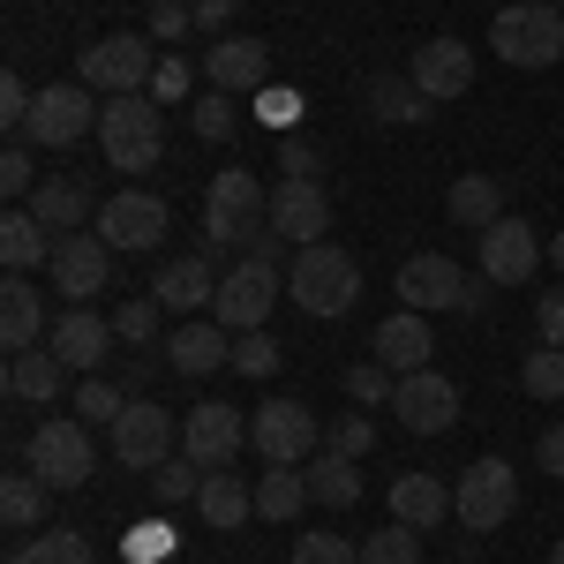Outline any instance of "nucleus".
Segmentation results:
<instances>
[{
    "label": "nucleus",
    "mask_w": 564,
    "mask_h": 564,
    "mask_svg": "<svg viewBox=\"0 0 564 564\" xmlns=\"http://www.w3.org/2000/svg\"><path fill=\"white\" fill-rule=\"evenodd\" d=\"M98 143H106V166L113 174H151L159 159H166V113H159V98H106L98 106Z\"/></svg>",
    "instance_id": "obj_1"
},
{
    "label": "nucleus",
    "mask_w": 564,
    "mask_h": 564,
    "mask_svg": "<svg viewBox=\"0 0 564 564\" xmlns=\"http://www.w3.org/2000/svg\"><path fill=\"white\" fill-rule=\"evenodd\" d=\"M489 45H497L505 68H557L564 61V8H550V0H512V8H497Z\"/></svg>",
    "instance_id": "obj_2"
},
{
    "label": "nucleus",
    "mask_w": 564,
    "mask_h": 564,
    "mask_svg": "<svg viewBox=\"0 0 564 564\" xmlns=\"http://www.w3.org/2000/svg\"><path fill=\"white\" fill-rule=\"evenodd\" d=\"M23 467L45 481V489H84L90 467H98V444H90L84 414H45L31 444H23Z\"/></svg>",
    "instance_id": "obj_3"
},
{
    "label": "nucleus",
    "mask_w": 564,
    "mask_h": 564,
    "mask_svg": "<svg viewBox=\"0 0 564 564\" xmlns=\"http://www.w3.org/2000/svg\"><path fill=\"white\" fill-rule=\"evenodd\" d=\"M286 294H294L308 316H347V308L361 302V263H354L339 241H316V249H302V257H294Z\"/></svg>",
    "instance_id": "obj_4"
},
{
    "label": "nucleus",
    "mask_w": 564,
    "mask_h": 564,
    "mask_svg": "<svg viewBox=\"0 0 564 564\" xmlns=\"http://www.w3.org/2000/svg\"><path fill=\"white\" fill-rule=\"evenodd\" d=\"M249 444H257L263 467H308L324 452V422L302 399H263L257 414H249Z\"/></svg>",
    "instance_id": "obj_5"
},
{
    "label": "nucleus",
    "mask_w": 564,
    "mask_h": 564,
    "mask_svg": "<svg viewBox=\"0 0 564 564\" xmlns=\"http://www.w3.org/2000/svg\"><path fill=\"white\" fill-rule=\"evenodd\" d=\"M263 212H271V188H263L249 166H226V174H212V188H204V241H212V249H234V241H249L263 226Z\"/></svg>",
    "instance_id": "obj_6"
},
{
    "label": "nucleus",
    "mask_w": 564,
    "mask_h": 564,
    "mask_svg": "<svg viewBox=\"0 0 564 564\" xmlns=\"http://www.w3.org/2000/svg\"><path fill=\"white\" fill-rule=\"evenodd\" d=\"M452 512H459V527L467 534H497V527L520 512V475H512V459H475L467 475L452 481Z\"/></svg>",
    "instance_id": "obj_7"
},
{
    "label": "nucleus",
    "mask_w": 564,
    "mask_h": 564,
    "mask_svg": "<svg viewBox=\"0 0 564 564\" xmlns=\"http://www.w3.org/2000/svg\"><path fill=\"white\" fill-rule=\"evenodd\" d=\"M151 68H159L151 39H135V31H113V39L84 45V61H76V84H90L98 98H129V90H151Z\"/></svg>",
    "instance_id": "obj_8"
},
{
    "label": "nucleus",
    "mask_w": 564,
    "mask_h": 564,
    "mask_svg": "<svg viewBox=\"0 0 564 564\" xmlns=\"http://www.w3.org/2000/svg\"><path fill=\"white\" fill-rule=\"evenodd\" d=\"M279 294H286V271H279V263H263V257H241L226 279H218L212 316L226 324V332H263V316H271Z\"/></svg>",
    "instance_id": "obj_9"
},
{
    "label": "nucleus",
    "mask_w": 564,
    "mask_h": 564,
    "mask_svg": "<svg viewBox=\"0 0 564 564\" xmlns=\"http://www.w3.org/2000/svg\"><path fill=\"white\" fill-rule=\"evenodd\" d=\"M106 436H113V459H121V467H143V475H159V467L181 452V422L159 406V399H129V414H121Z\"/></svg>",
    "instance_id": "obj_10"
},
{
    "label": "nucleus",
    "mask_w": 564,
    "mask_h": 564,
    "mask_svg": "<svg viewBox=\"0 0 564 564\" xmlns=\"http://www.w3.org/2000/svg\"><path fill=\"white\" fill-rule=\"evenodd\" d=\"M23 135H31L39 151H68V143L98 135V90H90V84H45Z\"/></svg>",
    "instance_id": "obj_11"
},
{
    "label": "nucleus",
    "mask_w": 564,
    "mask_h": 564,
    "mask_svg": "<svg viewBox=\"0 0 564 564\" xmlns=\"http://www.w3.org/2000/svg\"><path fill=\"white\" fill-rule=\"evenodd\" d=\"M166 196H143V188H121V196H106V212H98V234H106V249L113 257H143V249H166Z\"/></svg>",
    "instance_id": "obj_12"
},
{
    "label": "nucleus",
    "mask_w": 564,
    "mask_h": 564,
    "mask_svg": "<svg viewBox=\"0 0 564 564\" xmlns=\"http://www.w3.org/2000/svg\"><path fill=\"white\" fill-rule=\"evenodd\" d=\"M481 302H489V294H481L452 257H436V249L399 263V308H422V316H430V308H481Z\"/></svg>",
    "instance_id": "obj_13"
},
{
    "label": "nucleus",
    "mask_w": 564,
    "mask_h": 564,
    "mask_svg": "<svg viewBox=\"0 0 564 564\" xmlns=\"http://www.w3.org/2000/svg\"><path fill=\"white\" fill-rule=\"evenodd\" d=\"M53 294L68 308H90L106 286H113V249H106V234H61V249H53Z\"/></svg>",
    "instance_id": "obj_14"
},
{
    "label": "nucleus",
    "mask_w": 564,
    "mask_h": 564,
    "mask_svg": "<svg viewBox=\"0 0 564 564\" xmlns=\"http://www.w3.org/2000/svg\"><path fill=\"white\" fill-rule=\"evenodd\" d=\"M241 444H249V414L226 406V399H196V406L181 414V452H188L196 467H234Z\"/></svg>",
    "instance_id": "obj_15"
},
{
    "label": "nucleus",
    "mask_w": 564,
    "mask_h": 564,
    "mask_svg": "<svg viewBox=\"0 0 564 564\" xmlns=\"http://www.w3.org/2000/svg\"><path fill=\"white\" fill-rule=\"evenodd\" d=\"M391 414H399L406 436H444L459 422V384L436 377V369H414V377H399V391H391Z\"/></svg>",
    "instance_id": "obj_16"
},
{
    "label": "nucleus",
    "mask_w": 564,
    "mask_h": 564,
    "mask_svg": "<svg viewBox=\"0 0 564 564\" xmlns=\"http://www.w3.org/2000/svg\"><path fill=\"white\" fill-rule=\"evenodd\" d=\"M406 76L422 84V98H430V106H444V98H467V90H475V45H467V39H430V45H414Z\"/></svg>",
    "instance_id": "obj_17"
},
{
    "label": "nucleus",
    "mask_w": 564,
    "mask_h": 564,
    "mask_svg": "<svg viewBox=\"0 0 564 564\" xmlns=\"http://www.w3.org/2000/svg\"><path fill=\"white\" fill-rule=\"evenodd\" d=\"M534 271H542L534 226H527V218H497V226L481 234V279H489V286H527Z\"/></svg>",
    "instance_id": "obj_18"
},
{
    "label": "nucleus",
    "mask_w": 564,
    "mask_h": 564,
    "mask_svg": "<svg viewBox=\"0 0 564 564\" xmlns=\"http://www.w3.org/2000/svg\"><path fill=\"white\" fill-rule=\"evenodd\" d=\"M263 218H271L294 249H316V241L332 234V196H324V181H279Z\"/></svg>",
    "instance_id": "obj_19"
},
{
    "label": "nucleus",
    "mask_w": 564,
    "mask_h": 564,
    "mask_svg": "<svg viewBox=\"0 0 564 564\" xmlns=\"http://www.w3.org/2000/svg\"><path fill=\"white\" fill-rule=\"evenodd\" d=\"M204 76H212V90H226V98H241V90H271V45L226 31L218 45H204Z\"/></svg>",
    "instance_id": "obj_20"
},
{
    "label": "nucleus",
    "mask_w": 564,
    "mask_h": 564,
    "mask_svg": "<svg viewBox=\"0 0 564 564\" xmlns=\"http://www.w3.org/2000/svg\"><path fill=\"white\" fill-rule=\"evenodd\" d=\"M45 347L61 354L76 377H98V369H106V354L121 347V339H113V316H98V308H68V316L45 332Z\"/></svg>",
    "instance_id": "obj_21"
},
{
    "label": "nucleus",
    "mask_w": 564,
    "mask_h": 564,
    "mask_svg": "<svg viewBox=\"0 0 564 564\" xmlns=\"http://www.w3.org/2000/svg\"><path fill=\"white\" fill-rule=\"evenodd\" d=\"M234 361V332L226 324H204V316H188V324H174L166 332V369H181V377H212V369H226Z\"/></svg>",
    "instance_id": "obj_22"
},
{
    "label": "nucleus",
    "mask_w": 564,
    "mask_h": 564,
    "mask_svg": "<svg viewBox=\"0 0 564 564\" xmlns=\"http://www.w3.org/2000/svg\"><path fill=\"white\" fill-rule=\"evenodd\" d=\"M369 354L384 361L391 377H414V369H430V354H436L430 316H422V308H399V316H384V324H377V339H369Z\"/></svg>",
    "instance_id": "obj_23"
},
{
    "label": "nucleus",
    "mask_w": 564,
    "mask_h": 564,
    "mask_svg": "<svg viewBox=\"0 0 564 564\" xmlns=\"http://www.w3.org/2000/svg\"><path fill=\"white\" fill-rule=\"evenodd\" d=\"M31 212H39L53 234H84V226H98V196H90V181H76V174H45L39 188H31Z\"/></svg>",
    "instance_id": "obj_24"
},
{
    "label": "nucleus",
    "mask_w": 564,
    "mask_h": 564,
    "mask_svg": "<svg viewBox=\"0 0 564 564\" xmlns=\"http://www.w3.org/2000/svg\"><path fill=\"white\" fill-rule=\"evenodd\" d=\"M61 391H68V361L53 347L8 354V399L15 406H61Z\"/></svg>",
    "instance_id": "obj_25"
},
{
    "label": "nucleus",
    "mask_w": 564,
    "mask_h": 564,
    "mask_svg": "<svg viewBox=\"0 0 564 564\" xmlns=\"http://www.w3.org/2000/svg\"><path fill=\"white\" fill-rule=\"evenodd\" d=\"M39 332H45V302H39V286H31V271H8L0 279V347L31 354Z\"/></svg>",
    "instance_id": "obj_26"
},
{
    "label": "nucleus",
    "mask_w": 564,
    "mask_h": 564,
    "mask_svg": "<svg viewBox=\"0 0 564 564\" xmlns=\"http://www.w3.org/2000/svg\"><path fill=\"white\" fill-rule=\"evenodd\" d=\"M151 294H159V308H166V316H196V308H212V294H218L212 257H174L159 279H151Z\"/></svg>",
    "instance_id": "obj_27"
},
{
    "label": "nucleus",
    "mask_w": 564,
    "mask_h": 564,
    "mask_svg": "<svg viewBox=\"0 0 564 564\" xmlns=\"http://www.w3.org/2000/svg\"><path fill=\"white\" fill-rule=\"evenodd\" d=\"M53 249H61V234H53L31 204H15V212L0 218V263H8V271H45Z\"/></svg>",
    "instance_id": "obj_28"
},
{
    "label": "nucleus",
    "mask_w": 564,
    "mask_h": 564,
    "mask_svg": "<svg viewBox=\"0 0 564 564\" xmlns=\"http://www.w3.org/2000/svg\"><path fill=\"white\" fill-rule=\"evenodd\" d=\"M196 512H204V527L234 534V527L257 520V489L234 475V467H212V475H204V489H196Z\"/></svg>",
    "instance_id": "obj_29"
},
{
    "label": "nucleus",
    "mask_w": 564,
    "mask_h": 564,
    "mask_svg": "<svg viewBox=\"0 0 564 564\" xmlns=\"http://www.w3.org/2000/svg\"><path fill=\"white\" fill-rule=\"evenodd\" d=\"M391 520L406 527H444L452 520V481L422 475V467H406V475L391 481Z\"/></svg>",
    "instance_id": "obj_30"
},
{
    "label": "nucleus",
    "mask_w": 564,
    "mask_h": 564,
    "mask_svg": "<svg viewBox=\"0 0 564 564\" xmlns=\"http://www.w3.org/2000/svg\"><path fill=\"white\" fill-rule=\"evenodd\" d=\"M369 113H377L384 129H422L436 106L422 98V84H414V76H369Z\"/></svg>",
    "instance_id": "obj_31"
},
{
    "label": "nucleus",
    "mask_w": 564,
    "mask_h": 564,
    "mask_svg": "<svg viewBox=\"0 0 564 564\" xmlns=\"http://www.w3.org/2000/svg\"><path fill=\"white\" fill-rule=\"evenodd\" d=\"M302 505H316L302 467H263V481H257V520L263 527H294V520H302Z\"/></svg>",
    "instance_id": "obj_32"
},
{
    "label": "nucleus",
    "mask_w": 564,
    "mask_h": 564,
    "mask_svg": "<svg viewBox=\"0 0 564 564\" xmlns=\"http://www.w3.org/2000/svg\"><path fill=\"white\" fill-rule=\"evenodd\" d=\"M444 212H452V226L489 234V226L505 218V188H497L489 174H459V181H452V196H444Z\"/></svg>",
    "instance_id": "obj_33"
},
{
    "label": "nucleus",
    "mask_w": 564,
    "mask_h": 564,
    "mask_svg": "<svg viewBox=\"0 0 564 564\" xmlns=\"http://www.w3.org/2000/svg\"><path fill=\"white\" fill-rule=\"evenodd\" d=\"M302 475H308V497H316V505H332V512L361 505V467H354V459H339V452H316Z\"/></svg>",
    "instance_id": "obj_34"
},
{
    "label": "nucleus",
    "mask_w": 564,
    "mask_h": 564,
    "mask_svg": "<svg viewBox=\"0 0 564 564\" xmlns=\"http://www.w3.org/2000/svg\"><path fill=\"white\" fill-rule=\"evenodd\" d=\"M0 520L8 527H39L45 520V481L31 467H15V475L0 481Z\"/></svg>",
    "instance_id": "obj_35"
},
{
    "label": "nucleus",
    "mask_w": 564,
    "mask_h": 564,
    "mask_svg": "<svg viewBox=\"0 0 564 564\" xmlns=\"http://www.w3.org/2000/svg\"><path fill=\"white\" fill-rule=\"evenodd\" d=\"M8 564H98V557H90L84 534H68V527H45L39 542H23V550H15Z\"/></svg>",
    "instance_id": "obj_36"
},
{
    "label": "nucleus",
    "mask_w": 564,
    "mask_h": 564,
    "mask_svg": "<svg viewBox=\"0 0 564 564\" xmlns=\"http://www.w3.org/2000/svg\"><path fill=\"white\" fill-rule=\"evenodd\" d=\"M361 564H422V527H406V520L377 527V534L361 542Z\"/></svg>",
    "instance_id": "obj_37"
},
{
    "label": "nucleus",
    "mask_w": 564,
    "mask_h": 564,
    "mask_svg": "<svg viewBox=\"0 0 564 564\" xmlns=\"http://www.w3.org/2000/svg\"><path fill=\"white\" fill-rule=\"evenodd\" d=\"M159 316H166L159 294H135V302L113 308V339H121V347H159Z\"/></svg>",
    "instance_id": "obj_38"
},
{
    "label": "nucleus",
    "mask_w": 564,
    "mask_h": 564,
    "mask_svg": "<svg viewBox=\"0 0 564 564\" xmlns=\"http://www.w3.org/2000/svg\"><path fill=\"white\" fill-rule=\"evenodd\" d=\"M204 475H212V467H196L188 452H174V459H166V467L151 475V489H159V505L174 512V505H196V489H204Z\"/></svg>",
    "instance_id": "obj_39"
},
{
    "label": "nucleus",
    "mask_w": 564,
    "mask_h": 564,
    "mask_svg": "<svg viewBox=\"0 0 564 564\" xmlns=\"http://www.w3.org/2000/svg\"><path fill=\"white\" fill-rule=\"evenodd\" d=\"M76 414H84L90 430H113V422L129 414V399H121V384H106V377H84V384H76Z\"/></svg>",
    "instance_id": "obj_40"
},
{
    "label": "nucleus",
    "mask_w": 564,
    "mask_h": 564,
    "mask_svg": "<svg viewBox=\"0 0 564 564\" xmlns=\"http://www.w3.org/2000/svg\"><path fill=\"white\" fill-rule=\"evenodd\" d=\"M294 564H361V550L347 534H332V527H302L294 534Z\"/></svg>",
    "instance_id": "obj_41"
},
{
    "label": "nucleus",
    "mask_w": 564,
    "mask_h": 564,
    "mask_svg": "<svg viewBox=\"0 0 564 564\" xmlns=\"http://www.w3.org/2000/svg\"><path fill=\"white\" fill-rule=\"evenodd\" d=\"M520 384L527 399H564V347H534L520 361Z\"/></svg>",
    "instance_id": "obj_42"
},
{
    "label": "nucleus",
    "mask_w": 564,
    "mask_h": 564,
    "mask_svg": "<svg viewBox=\"0 0 564 564\" xmlns=\"http://www.w3.org/2000/svg\"><path fill=\"white\" fill-rule=\"evenodd\" d=\"M226 369H241V377H279V339L271 332H234V361Z\"/></svg>",
    "instance_id": "obj_43"
},
{
    "label": "nucleus",
    "mask_w": 564,
    "mask_h": 564,
    "mask_svg": "<svg viewBox=\"0 0 564 564\" xmlns=\"http://www.w3.org/2000/svg\"><path fill=\"white\" fill-rule=\"evenodd\" d=\"M31 188H39L31 143H8V151H0V196H8V204H31Z\"/></svg>",
    "instance_id": "obj_44"
},
{
    "label": "nucleus",
    "mask_w": 564,
    "mask_h": 564,
    "mask_svg": "<svg viewBox=\"0 0 564 564\" xmlns=\"http://www.w3.org/2000/svg\"><path fill=\"white\" fill-rule=\"evenodd\" d=\"M369 444H377V422H369V414H339V422H324V452H339V459H361V452H369Z\"/></svg>",
    "instance_id": "obj_45"
},
{
    "label": "nucleus",
    "mask_w": 564,
    "mask_h": 564,
    "mask_svg": "<svg viewBox=\"0 0 564 564\" xmlns=\"http://www.w3.org/2000/svg\"><path fill=\"white\" fill-rule=\"evenodd\" d=\"M391 391H399V377H391V369L377 361V354L347 369V399H361V406H391Z\"/></svg>",
    "instance_id": "obj_46"
},
{
    "label": "nucleus",
    "mask_w": 564,
    "mask_h": 564,
    "mask_svg": "<svg viewBox=\"0 0 564 564\" xmlns=\"http://www.w3.org/2000/svg\"><path fill=\"white\" fill-rule=\"evenodd\" d=\"M234 129H241V106H234L226 90L196 98V135H204V143H218V135H234Z\"/></svg>",
    "instance_id": "obj_47"
},
{
    "label": "nucleus",
    "mask_w": 564,
    "mask_h": 564,
    "mask_svg": "<svg viewBox=\"0 0 564 564\" xmlns=\"http://www.w3.org/2000/svg\"><path fill=\"white\" fill-rule=\"evenodd\" d=\"M31 106H39V90L23 84V76H0V129L23 135V129H31Z\"/></svg>",
    "instance_id": "obj_48"
},
{
    "label": "nucleus",
    "mask_w": 564,
    "mask_h": 564,
    "mask_svg": "<svg viewBox=\"0 0 564 564\" xmlns=\"http://www.w3.org/2000/svg\"><path fill=\"white\" fill-rule=\"evenodd\" d=\"M188 84H196V68L166 53V61L151 68V90H143V98H159V106H181V98H188Z\"/></svg>",
    "instance_id": "obj_49"
},
{
    "label": "nucleus",
    "mask_w": 564,
    "mask_h": 564,
    "mask_svg": "<svg viewBox=\"0 0 564 564\" xmlns=\"http://www.w3.org/2000/svg\"><path fill=\"white\" fill-rule=\"evenodd\" d=\"M279 181H324V159H316V143L286 135V143H279Z\"/></svg>",
    "instance_id": "obj_50"
},
{
    "label": "nucleus",
    "mask_w": 564,
    "mask_h": 564,
    "mask_svg": "<svg viewBox=\"0 0 564 564\" xmlns=\"http://www.w3.org/2000/svg\"><path fill=\"white\" fill-rule=\"evenodd\" d=\"M188 31H196V8H188V0H159V8H151V39L159 45L188 39Z\"/></svg>",
    "instance_id": "obj_51"
},
{
    "label": "nucleus",
    "mask_w": 564,
    "mask_h": 564,
    "mask_svg": "<svg viewBox=\"0 0 564 564\" xmlns=\"http://www.w3.org/2000/svg\"><path fill=\"white\" fill-rule=\"evenodd\" d=\"M534 339H542V347H564V286H542V302H534Z\"/></svg>",
    "instance_id": "obj_52"
},
{
    "label": "nucleus",
    "mask_w": 564,
    "mask_h": 564,
    "mask_svg": "<svg viewBox=\"0 0 564 564\" xmlns=\"http://www.w3.org/2000/svg\"><path fill=\"white\" fill-rule=\"evenodd\" d=\"M257 113L263 121H271V129H294V121H302V90H257Z\"/></svg>",
    "instance_id": "obj_53"
},
{
    "label": "nucleus",
    "mask_w": 564,
    "mask_h": 564,
    "mask_svg": "<svg viewBox=\"0 0 564 564\" xmlns=\"http://www.w3.org/2000/svg\"><path fill=\"white\" fill-rule=\"evenodd\" d=\"M129 557H135V564H151V557H174V527H166V520L135 527V534H129Z\"/></svg>",
    "instance_id": "obj_54"
},
{
    "label": "nucleus",
    "mask_w": 564,
    "mask_h": 564,
    "mask_svg": "<svg viewBox=\"0 0 564 564\" xmlns=\"http://www.w3.org/2000/svg\"><path fill=\"white\" fill-rule=\"evenodd\" d=\"M534 467L564 481V422H550V430H542V444H534Z\"/></svg>",
    "instance_id": "obj_55"
},
{
    "label": "nucleus",
    "mask_w": 564,
    "mask_h": 564,
    "mask_svg": "<svg viewBox=\"0 0 564 564\" xmlns=\"http://www.w3.org/2000/svg\"><path fill=\"white\" fill-rule=\"evenodd\" d=\"M234 8H241V0H196V31H226Z\"/></svg>",
    "instance_id": "obj_56"
},
{
    "label": "nucleus",
    "mask_w": 564,
    "mask_h": 564,
    "mask_svg": "<svg viewBox=\"0 0 564 564\" xmlns=\"http://www.w3.org/2000/svg\"><path fill=\"white\" fill-rule=\"evenodd\" d=\"M550 263H557V271H564V226H557V241H550Z\"/></svg>",
    "instance_id": "obj_57"
},
{
    "label": "nucleus",
    "mask_w": 564,
    "mask_h": 564,
    "mask_svg": "<svg viewBox=\"0 0 564 564\" xmlns=\"http://www.w3.org/2000/svg\"><path fill=\"white\" fill-rule=\"evenodd\" d=\"M550 564H564V542H557V550H550Z\"/></svg>",
    "instance_id": "obj_58"
},
{
    "label": "nucleus",
    "mask_w": 564,
    "mask_h": 564,
    "mask_svg": "<svg viewBox=\"0 0 564 564\" xmlns=\"http://www.w3.org/2000/svg\"><path fill=\"white\" fill-rule=\"evenodd\" d=\"M550 8H564V0H550Z\"/></svg>",
    "instance_id": "obj_59"
},
{
    "label": "nucleus",
    "mask_w": 564,
    "mask_h": 564,
    "mask_svg": "<svg viewBox=\"0 0 564 564\" xmlns=\"http://www.w3.org/2000/svg\"><path fill=\"white\" fill-rule=\"evenodd\" d=\"M188 8H196V0H188Z\"/></svg>",
    "instance_id": "obj_60"
}]
</instances>
